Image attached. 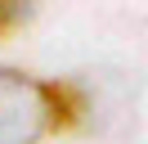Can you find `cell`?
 I'll list each match as a JSON object with an SVG mask.
<instances>
[{
    "mask_svg": "<svg viewBox=\"0 0 148 144\" xmlns=\"http://www.w3.org/2000/svg\"><path fill=\"white\" fill-rule=\"evenodd\" d=\"M90 117V95L76 81H40L23 68H0V144H40L72 135Z\"/></svg>",
    "mask_w": 148,
    "mask_h": 144,
    "instance_id": "1",
    "label": "cell"
},
{
    "mask_svg": "<svg viewBox=\"0 0 148 144\" xmlns=\"http://www.w3.org/2000/svg\"><path fill=\"white\" fill-rule=\"evenodd\" d=\"M32 14H36V0H0V45L18 36L32 23Z\"/></svg>",
    "mask_w": 148,
    "mask_h": 144,
    "instance_id": "2",
    "label": "cell"
}]
</instances>
